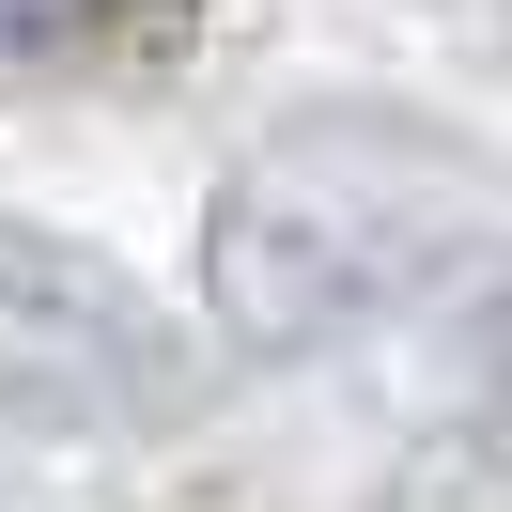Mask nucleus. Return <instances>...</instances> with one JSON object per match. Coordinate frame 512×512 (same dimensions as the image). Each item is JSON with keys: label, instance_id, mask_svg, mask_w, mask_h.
I'll return each instance as SVG.
<instances>
[{"label": "nucleus", "instance_id": "f257e3e1", "mask_svg": "<svg viewBox=\"0 0 512 512\" xmlns=\"http://www.w3.org/2000/svg\"><path fill=\"white\" fill-rule=\"evenodd\" d=\"M466 249V156L404 109H295L233 156L202 218V311L233 357H311L342 326L404 311Z\"/></svg>", "mask_w": 512, "mask_h": 512}, {"label": "nucleus", "instance_id": "f03ea898", "mask_svg": "<svg viewBox=\"0 0 512 512\" xmlns=\"http://www.w3.org/2000/svg\"><path fill=\"white\" fill-rule=\"evenodd\" d=\"M171 388H187V342L125 264L47 218H0V404L16 419H140Z\"/></svg>", "mask_w": 512, "mask_h": 512}, {"label": "nucleus", "instance_id": "7ed1b4c3", "mask_svg": "<svg viewBox=\"0 0 512 512\" xmlns=\"http://www.w3.org/2000/svg\"><path fill=\"white\" fill-rule=\"evenodd\" d=\"M94 32H125V0H0V47L32 63V47H94Z\"/></svg>", "mask_w": 512, "mask_h": 512}]
</instances>
